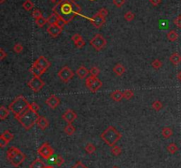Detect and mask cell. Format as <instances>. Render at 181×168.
<instances>
[{
    "mask_svg": "<svg viewBox=\"0 0 181 168\" xmlns=\"http://www.w3.org/2000/svg\"><path fill=\"white\" fill-rule=\"evenodd\" d=\"M81 11V6L74 0H59L52 9L53 13L57 14L65 24H68L76 15L80 14Z\"/></svg>",
    "mask_w": 181,
    "mask_h": 168,
    "instance_id": "6da1fadb",
    "label": "cell"
},
{
    "mask_svg": "<svg viewBox=\"0 0 181 168\" xmlns=\"http://www.w3.org/2000/svg\"><path fill=\"white\" fill-rule=\"evenodd\" d=\"M39 117L40 115L38 114V112L34 111L31 108H28L27 111H25L22 114H20L16 119L26 130H29L36 124Z\"/></svg>",
    "mask_w": 181,
    "mask_h": 168,
    "instance_id": "7a4b0ae2",
    "label": "cell"
},
{
    "mask_svg": "<svg viewBox=\"0 0 181 168\" xmlns=\"http://www.w3.org/2000/svg\"><path fill=\"white\" fill-rule=\"evenodd\" d=\"M30 106V103L27 100L24 96L19 95L16 97L13 102L9 105V109L10 111L13 113L15 118L19 117L20 114L27 111Z\"/></svg>",
    "mask_w": 181,
    "mask_h": 168,
    "instance_id": "3957f363",
    "label": "cell"
},
{
    "mask_svg": "<svg viewBox=\"0 0 181 168\" xmlns=\"http://www.w3.org/2000/svg\"><path fill=\"white\" fill-rule=\"evenodd\" d=\"M121 137H122L121 133L117 130V129L114 128L113 126L108 127L106 130L101 134V138L103 139V141L111 147L114 146L118 143L121 139Z\"/></svg>",
    "mask_w": 181,
    "mask_h": 168,
    "instance_id": "277c9868",
    "label": "cell"
},
{
    "mask_svg": "<svg viewBox=\"0 0 181 168\" xmlns=\"http://www.w3.org/2000/svg\"><path fill=\"white\" fill-rule=\"evenodd\" d=\"M86 86L90 92L95 94L103 86V82L97 77L90 76L86 78Z\"/></svg>",
    "mask_w": 181,
    "mask_h": 168,
    "instance_id": "5b68a950",
    "label": "cell"
},
{
    "mask_svg": "<svg viewBox=\"0 0 181 168\" xmlns=\"http://www.w3.org/2000/svg\"><path fill=\"white\" fill-rule=\"evenodd\" d=\"M90 45L92 47H94V49L97 51H100L103 49H104L107 45V41L105 38L103 37L100 34H97L94 36L92 40H90L89 42Z\"/></svg>",
    "mask_w": 181,
    "mask_h": 168,
    "instance_id": "8992f818",
    "label": "cell"
},
{
    "mask_svg": "<svg viewBox=\"0 0 181 168\" xmlns=\"http://www.w3.org/2000/svg\"><path fill=\"white\" fill-rule=\"evenodd\" d=\"M37 152L44 159H50L54 154V150L49 143H44L40 148H38Z\"/></svg>",
    "mask_w": 181,
    "mask_h": 168,
    "instance_id": "52a82bcc",
    "label": "cell"
},
{
    "mask_svg": "<svg viewBox=\"0 0 181 168\" xmlns=\"http://www.w3.org/2000/svg\"><path fill=\"white\" fill-rule=\"evenodd\" d=\"M44 85H45L44 81L42 80L40 78V77H34L27 82V86L31 88L32 91L35 92V93L40 92L44 88Z\"/></svg>",
    "mask_w": 181,
    "mask_h": 168,
    "instance_id": "ba28073f",
    "label": "cell"
},
{
    "mask_svg": "<svg viewBox=\"0 0 181 168\" xmlns=\"http://www.w3.org/2000/svg\"><path fill=\"white\" fill-rule=\"evenodd\" d=\"M57 76H58V78L61 79L62 82H64V83H68L69 81L74 78V71L71 69L69 68L68 66H65V67H63L58 71Z\"/></svg>",
    "mask_w": 181,
    "mask_h": 168,
    "instance_id": "9c48e42d",
    "label": "cell"
},
{
    "mask_svg": "<svg viewBox=\"0 0 181 168\" xmlns=\"http://www.w3.org/2000/svg\"><path fill=\"white\" fill-rule=\"evenodd\" d=\"M88 19L90 20L91 24L94 26L95 28H101L102 26L105 23V18L102 17L98 13L95 14L92 18H88Z\"/></svg>",
    "mask_w": 181,
    "mask_h": 168,
    "instance_id": "30bf717a",
    "label": "cell"
},
{
    "mask_svg": "<svg viewBox=\"0 0 181 168\" xmlns=\"http://www.w3.org/2000/svg\"><path fill=\"white\" fill-rule=\"evenodd\" d=\"M76 118H77V114L72 109H67L65 112L62 115L63 120L65 121L68 124H72L75 120H76Z\"/></svg>",
    "mask_w": 181,
    "mask_h": 168,
    "instance_id": "8fae6325",
    "label": "cell"
},
{
    "mask_svg": "<svg viewBox=\"0 0 181 168\" xmlns=\"http://www.w3.org/2000/svg\"><path fill=\"white\" fill-rule=\"evenodd\" d=\"M45 103H46V105L49 106L50 108L55 109V108H57V106H59V104H60V99L57 96L53 94V95H50V97L45 100Z\"/></svg>",
    "mask_w": 181,
    "mask_h": 168,
    "instance_id": "7c38bea8",
    "label": "cell"
},
{
    "mask_svg": "<svg viewBox=\"0 0 181 168\" xmlns=\"http://www.w3.org/2000/svg\"><path fill=\"white\" fill-rule=\"evenodd\" d=\"M26 158V155L21 151V150H19V153L17 154V155L15 156L14 158H13V159L11 160V164L13 165L14 167H19V166L24 162Z\"/></svg>",
    "mask_w": 181,
    "mask_h": 168,
    "instance_id": "4fadbf2b",
    "label": "cell"
},
{
    "mask_svg": "<svg viewBox=\"0 0 181 168\" xmlns=\"http://www.w3.org/2000/svg\"><path fill=\"white\" fill-rule=\"evenodd\" d=\"M47 33L50 34L51 37L56 38L62 33V27H60L59 26L57 25L49 26V27L47 28Z\"/></svg>",
    "mask_w": 181,
    "mask_h": 168,
    "instance_id": "5bb4252c",
    "label": "cell"
},
{
    "mask_svg": "<svg viewBox=\"0 0 181 168\" xmlns=\"http://www.w3.org/2000/svg\"><path fill=\"white\" fill-rule=\"evenodd\" d=\"M29 71L33 74L34 77H41L42 75H44L46 72L44 69L42 68V67H40L36 62L31 65V67L29 69Z\"/></svg>",
    "mask_w": 181,
    "mask_h": 168,
    "instance_id": "9a60e30c",
    "label": "cell"
},
{
    "mask_svg": "<svg viewBox=\"0 0 181 168\" xmlns=\"http://www.w3.org/2000/svg\"><path fill=\"white\" fill-rule=\"evenodd\" d=\"M36 62L37 63L40 67L44 69L45 71H47V70L50 67V62L43 56H40L36 60Z\"/></svg>",
    "mask_w": 181,
    "mask_h": 168,
    "instance_id": "2e32d148",
    "label": "cell"
},
{
    "mask_svg": "<svg viewBox=\"0 0 181 168\" xmlns=\"http://www.w3.org/2000/svg\"><path fill=\"white\" fill-rule=\"evenodd\" d=\"M49 124L50 123H49L48 119L46 118V117H44V116H40L37 120V122H36V125L42 130H45L49 127Z\"/></svg>",
    "mask_w": 181,
    "mask_h": 168,
    "instance_id": "e0dca14e",
    "label": "cell"
},
{
    "mask_svg": "<svg viewBox=\"0 0 181 168\" xmlns=\"http://www.w3.org/2000/svg\"><path fill=\"white\" fill-rule=\"evenodd\" d=\"M76 74L81 79H83L85 78H87V75L89 74V70H87L85 66H81L80 68L77 69Z\"/></svg>",
    "mask_w": 181,
    "mask_h": 168,
    "instance_id": "ac0fdd59",
    "label": "cell"
},
{
    "mask_svg": "<svg viewBox=\"0 0 181 168\" xmlns=\"http://www.w3.org/2000/svg\"><path fill=\"white\" fill-rule=\"evenodd\" d=\"M19 150L18 149L17 147H11V148H9L6 152L7 159H8L9 161H11L13 158L19 153Z\"/></svg>",
    "mask_w": 181,
    "mask_h": 168,
    "instance_id": "d6986e66",
    "label": "cell"
},
{
    "mask_svg": "<svg viewBox=\"0 0 181 168\" xmlns=\"http://www.w3.org/2000/svg\"><path fill=\"white\" fill-rule=\"evenodd\" d=\"M113 71H114V73L117 75V76L121 77V76L125 72V68L121 64V63H117V64L113 67Z\"/></svg>",
    "mask_w": 181,
    "mask_h": 168,
    "instance_id": "ffe728a7",
    "label": "cell"
},
{
    "mask_svg": "<svg viewBox=\"0 0 181 168\" xmlns=\"http://www.w3.org/2000/svg\"><path fill=\"white\" fill-rule=\"evenodd\" d=\"M170 61L173 65H179L181 62V56L179 53H173L170 56Z\"/></svg>",
    "mask_w": 181,
    "mask_h": 168,
    "instance_id": "44dd1931",
    "label": "cell"
},
{
    "mask_svg": "<svg viewBox=\"0 0 181 168\" xmlns=\"http://www.w3.org/2000/svg\"><path fill=\"white\" fill-rule=\"evenodd\" d=\"M111 98L114 101H120V100H122V99H124L123 92H121L119 90H116V91H114L111 94Z\"/></svg>",
    "mask_w": 181,
    "mask_h": 168,
    "instance_id": "7402d4cb",
    "label": "cell"
},
{
    "mask_svg": "<svg viewBox=\"0 0 181 168\" xmlns=\"http://www.w3.org/2000/svg\"><path fill=\"white\" fill-rule=\"evenodd\" d=\"M30 168H45V165H44V163L43 162L42 159H40V158H36V159H35L34 161L32 162L31 164H30Z\"/></svg>",
    "mask_w": 181,
    "mask_h": 168,
    "instance_id": "603a6c76",
    "label": "cell"
},
{
    "mask_svg": "<svg viewBox=\"0 0 181 168\" xmlns=\"http://www.w3.org/2000/svg\"><path fill=\"white\" fill-rule=\"evenodd\" d=\"M10 114V109H7L6 106H1L0 107V119L2 121L6 120Z\"/></svg>",
    "mask_w": 181,
    "mask_h": 168,
    "instance_id": "cb8c5ba5",
    "label": "cell"
},
{
    "mask_svg": "<svg viewBox=\"0 0 181 168\" xmlns=\"http://www.w3.org/2000/svg\"><path fill=\"white\" fill-rule=\"evenodd\" d=\"M162 135L164 138H170L173 135V131L170 127H164L162 130Z\"/></svg>",
    "mask_w": 181,
    "mask_h": 168,
    "instance_id": "d4e9b609",
    "label": "cell"
},
{
    "mask_svg": "<svg viewBox=\"0 0 181 168\" xmlns=\"http://www.w3.org/2000/svg\"><path fill=\"white\" fill-rule=\"evenodd\" d=\"M48 24L50 26L51 25H57V20H58V16L55 14V13H51L50 16L48 17Z\"/></svg>",
    "mask_w": 181,
    "mask_h": 168,
    "instance_id": "484cf974",
    "label": "cell"
},
{
    "mask_svg": "<svg viewBox=\"0 0 181 168\" xmlns=\"http://www.w3.org/2000/svg\"><path fill=\"white\" fill-rule=\"evenodd\" d=\"M64 131L67 136H73L75 133V128L72 124H67L65 127Z\"/></svg>",
    "mask_w": 181,
    "mask_h": 168,
    "instance_id": "4316f807",
    "label": "cell"
},
{
    "mask_svg": "<svg viewBox=\"0 0 181 168\" xmlns=\"http://www.w3.org/2000/svg\"><path fill=\"white\" fill-rule=\"evenodd\" d=\"M178 38H179V34L174 30H171V31H170L167 34V39L170 42H175V41L178 40Z\"/></svg>",
    "mask_w": 181,
    "mask_h": 168,
    "instance_id": "83f0119b",
    "label": "cell"
},
{
    "mask_svg": "<svg viewBox=\"0 0 181 168\" xmlns=\"http://www.w3.org/2000/svg\"><path fill=\"white\" fill-rule=\"evenodd\" d=\"M95 150H96V147L91 143H87L86 146H85V150H86V152H87V154H93L95 151Z\"/></svg>",
    "mask_w": 181,
    "mask_h": 168,
    "instance_id": "f1b7e54d",
    "label": "cell"
},
{
    "mask_svg": "<svg viewBox=\"0 0 181 168\" xmlns=\"http://www.w3.org/2000/svg\"><path fill=\"white\" fill-rule=\"evenodd\" d=\"M22 6L27 12H29V11L33 10V8H34V3L32 2L31 0H26L25 2L23 3Z\"/></svg>",
    "mask_w": 181,
    "mask_h": 168,
    "instance_id": "f546056e",
    "label": "cell"
},
{
    "mask_svg": "<svg viewBox=\"0 0 181 168\" xmlns=\"http://www.w3.org/2000/svg\"><path fill=\"white\" fill-rule=\"evenodd\" d=\"M167 150L170 154H175L178 150H179V147L177 146V144L174 143H171L167 146Z\"/></svg>",
    "mask_w": 181,
    "mask_h": 168,
    "instance_id": "4dcf8cb0",
    "label": "cell"
},
{
    "mask_svg": "<svg viewBox=\"0 0 181 168\" xmlns=\"http://www.w3.org/2000/svg\"><path fill=\"white\" fill-rule=\"evenodd\" d=\"M1 137H4L5 139H6L7 141H9V142H10V141H12V140L13 139V137H13V134H12V133H11L9 130L4 131V132L1 134Z\"/></svg>",
    "mask_w": 181,
    "mask_h": 168,
    "instance_id": "1f68e13d",
    "label": "cell"
},
{
    "mask_svg": "<svg viewBox=\"0 0 181 168\" xmlns=\"http://www.w3.org/2000/svg\"><path fill=\"white\" fill-rule=\"evenodd\" d=\"M36 25L39 26V27H43L45 26L46 23H48V20L47 19H45L44 18L43 16L42 17H40V18H38V19H36Z\"/></svg>",
    "mask_w": 181,
    "mask_h": 168,
    "instance_id": "d6a6232c",
    "label": "cell"
},
{
    "mask_svg": "<svg viewBox=\"0 0 181 168\" xmlns=\"http://www.w3.org/2000/svg\"><path fill=\"white\" fill-rule=\"evenodd\" d=\"M111 152H112V154L114 156H119L121 154V152H122V150H121V148H120L119 146L114 145V146H112V147L111 148Z\"/></svg>",
    "mask_w": 181,
    "mask_h": 168,
    "instance_id": "836d02e7",
    "label": "cell"
},
{
    "mask_svg": "<svg viewBox=\"0 0 181 168\" xmlns=\"http://www.w3.org/2000/svg\"><path fill=\"white\" fill-rule=\"evenodd\" d=\"M123 97L125 100H131L132 98L133 97V92L132 90H125L123 92Z\"/></svg>",
    "mask_w": 181,
    "mask_h": 168,
    "instance_id": "e575fe53",
    "label": "cell"
},
{
    "mask_svg": "<svg viewBox=\"0 0 181 168\" xmlns=\"http://www.w3.org/2000/svg\"><path fill=\"white\" fill-rule=\"evenodd\" d=\"M152 107H153V109L156 110V111H160L162 107V103L161 101H159V100H156V101L153 102Z\"/></svg>",
    "mask_w": 181,
    "mask_h": 168,
    "instance_id": "d590c367",
    "label": "cell"
},
{
    "mask_svg": "<svg viewBox=\"0 0 181 168\" xmlns=\"http://www.w3.org/2000/svg\"><path fill=\"white\" fill-rule=\"evenodd\" d=\"M64 162H65V159L63 158L60 155H57L56 158H55L54 165L57 166H62L63 164H64Z\"/></svg>",
    "mask_w": 181,
    "mask_h": 168,
    "instance_id": "8d00e7d4",
    "label": "cell"
},
{
    "mask_svg": "<svg viewBox=\"0 0 181 168\" xmlns=\"http://www.w3.org/2000/svg\"><path fill=\"white\" fill-rule=\"evenodd\" d=\"M134 17H135L134 13H133V12H131V11L125 13V15H124V18H125V19L126 21H132L133 19H134Z\"/></svg>",
    "mask_w": 181,
    "mask_h": 168,
    "instance_id": "74e56055",
    "label": "cell"
},
{
    "mask_svg": "<svg viewBox=\"0 0 181 168\" xmlns=\"http://www.w3.org/2000/svg\"><path fill=\"white\" fill-rule=\"evenodd\" d=\"M13 50L15 53L19 54V53H21V52H22V50H23V46H22L20 43H16L14 46H13Z\"/></svg>",
    "mask_w": 181,
    "mask_h": 168,
    "instance_id": "f35d334b",
    "label": "cell"
},
{
    "mask_svg": "<svg viewBox=\"0 0 181 168\" xmlns=\"http://www.w3.org/2000/svg\"><path fill=\"white\" fill-rule=\"evenodd\" d=\"M89 73L91 76L93 77H97L98 75L100 74V70L97 67H92V68L89 70Z\"/></svg>",
    "mask_w": 181,
    "mask_h": 168,
    "instance_id": "ab89813d",
    "label": "cell"
},
{
    "mask_svg": "<svg viewBox=\"0 0 181 168\" xmlns=\"http://www.w3.org/2000/svg\"><path fill=\"white\" fill-rule=\"evenodd\" d=\"M162 62L159 60V59H156V60H154L153 62H152V67L154 69H156V70H158V69H160L162 67Z\"/></svg>",
    "mask_w": 181,
    "mask_h": 168,
    "instance_id": "60d3db41",
    "label": "cell"
},
{
    "mask_svg": "<svg viewBox=\"0 0 181 168\" xmlns=\"http://www.w3.org/2000/svg\"><path fill=\"white\" fill-rule=\"evenodd\" d=\"M32 16H33V18L35 19H38V18H40V17H42L43 15H42V13H41V11L40 10H38V9H35L33 12H32Z\"/></svg>",
    "mask_w": 181,
    "mask_h": 168,
    "instance_id": "b9f144b4",
    "label": "cell"
},
{
    "mask_svg": "<svg viewBox=\"0 0 181 168\" xmlns=\"http://www.w3.org/2000/svg\"><path fill=\"white\" fill-rule=\"evenodd\" d=\"M125 3V0H113V4L117 7H119V8L123 6Z\"/></svg>",
    "mask_w": 181,
    "mask_h": 168,
    "instance_id": "7bdbcfd3",
    "label": "cell"
},
{
    "mask_svg": "<svg viewBox=\"0 0 181 168\" xmlns=\"http://www.w3.org/2000/svg\"><path fill=\"white\" fill-rule=\"evenodd\" d=\"M8 143H9V141H7L6 139H5L4 137L0 136V147L1 148H5L6 146H7Z\"/></svg>",
    "mask_w": 181,
    "mask_h": 168,
    "instance_id": "ee69618b",
    "label": "cell"
},
{
    "mask_svg": "<svg viewBox=\"0 0 181 168\" xmlns=\"http://www.w3.org/2000/svg\"><path fill=\"white\" fill-rule=\"evenodd\" d=\"M85 41L83 40V39H81V41H79V42H75L74 45L76 48H78V49H81V48H83L84 46H85Z\"/></svg>",
    "mask_w": 181,
    "mask_h": 168,
    "instance_id": "f6af8a7d",
    "label": "cell"
},
{
    "mask_svg": "<svg viewBox=\"0 0 181 168\" xmlns=\"http://www.w3.org/2000/svg\"><path fill=\"white\" fill-rule=\"evenodd\" d=\"M81 39H83L82 36H81V34H74L73 36H72V40H73V42H79V41H81Z\"/></svg>",
    "mask_w": 181,
    "mask_h": 168,
    "instance_id": "bcb514c9",
    "label": "cell"
},
{
    "mask_svg": "<svg viewBox=\"0 0 181 168\" xmlns=\"http://www.w3.org/2000/svg\"><path fill=\"white\" fill-rule=\"evenodd\" d=\"M174 24L175 26H177V27L181 28V15H179L177 18H175Z\"/></svg>",
    "mask_w": 181,
    "mask_h": 168,
    "instance_id": "7dc6e473",
    "label": "cell"
},
{
    "mask_svg": "<svg viewBox=\"0 0 181 168\" xmlns=\"http://www.w3.org/2000/svg\"><path fill=\"white\" fill-rule=\"evenodd\" d=\"M98 13L100 14L102 17H103V18H106L107 15H108V10H107L106 8H102L99 10V12Z\"/></svg>",
    "mask_w": 181,
    "mask_h": 168,
    "instance_id": "c3c4849f",
    "label": "cell"
},
{
    "mask_svg": "<svg viewBox=\"0 0 181 168\" xmlns=\"http://www.w3.org/2000/svg\"><path fill=\"white\" fill-rule=\"evenodd\" d=\"M29 108H31L33 109L34 111H36L38 112V110H39V106H38L37 103H36V102H33V103H30V106H29Z\"/></svg>",
    "mask_w": 181,
    "mask_h": 168,
    "instance_id": "681fc988",
    "label": "cell"
},
{
    "mask_svg": "<svg viewBox=\"0 0 181 168\" xmlns=\"http://www.w3.org/2000/svg\"><path fill=\"white\" fill-rule=\"evenodd\" d=\"M6 56H7V53L5 52L3 48H1L0 49V60H4L6 58Z\"/></svg>",
    "mask_w": 181,
    "mask_h": 168,
    "instance_id": "f907efd6",
    "label": "cell"
},
{
    "mask_svg": "<svg viewBox=\"0 0 181 168\" xmlns=\"http://www.w3.org/2000/svg\"><path fill=\"white\" fill-rule=\"evenodd\" d=\"M72 168H87V167L86 166H84L81 161H78Z\"/></svg>",
    "mask_w": 181,
    "mask_h": 168,
    "instance_id": "816d5d0a",
    "label": "cell"
},
{
    "mask_svg": "<svg viewBox=\"0 0 181 168\" xmlns=\"http://www.w3.org/2000/svg\"><path fill=\"white\" fill-rule=\"evenodd\" d=\"M161 1L162 0H149V2L151 3V5L153 6H157L161 4Z\"/></svg>",
    "mask_w": 181,
    "mask_h": 168,
    "instance_id": "f5cc1de1",
    "label": "cell"
},
{
    "mask_svg": "<svg viewBox=\"0 0 181 168\" xmlns=\"http://www.w3.org/2000/svg\"><path fill=\"white\" fill-rule=\"evenodd\" d=\"M177 78H178V79L181 82V70L177 74Z\"/></svg>",
    "mask_w": 181,
    "mask_h": 168,
    "instance_id": "db71d44e",
    "label": "cell"
},
{
    "mask_svg": "<svg viewBox=\"0 0 181 168\" xmlns=\"http://www.w3.org/2000/svg\"><path fill=\"white\" fill-rule=\"evenodd\" d=\"M50 2H52V3H57V1H58V0H50Z\"/></svg>",
    "mask_w": 181,
    "mask_h": 168,
    "instance_id": "11a10c76",
    "label": "cell"
},
{
    "mask_svg": "<svg viewBox=\"0 0 181 168\" xmlns=\"http://www.w3.org/2000/svg\"><path fill=\"white\" fill-rule=\"evenodd\" d=\"M6 0H0V4H3Z\"/></svg>",
    "mask_w": 181,
    "mask_h": 168,
    "instance_id": "9f6ffc18",
    "label": "cell"
},
{
    "mask_svg": "<svg viewBox=\"0 0 181 168\" xmlns=\"http://www.w3.org/2000/svg\"><path fill=\"white\" fill-rule=\"evenodd\" d=\"M45 168H54V167H53V166H46Z\"/></svg>",
    "mask_w": 181,
    "mask_h": 168,
    "instance_id": "6f0895ef",
    "label": "cell"
},
{
    "mask_svg": "<svg viewBox=\"0 0 181 168\" xmlns=\"http://www.w3.org/2000/svg\"><path fill=\"white\" fill-rule=\"evenodd\" d=\"M90 1H95V0H90Z\"/></svg>",
    "mask_w": 181,
    "mask_h": 168,
    "instance_id": "680465c9",
    "label": "cell"
},
{
    "mask_svg": "<svg viewBox=\"0 0 181 168\" xmlns=\"http://www.w3.org/2000/svg\"><path fill=\"white\" fill-rule=\"evenodd\" d=\"M113 168H118V167H116V166H115V167H113Z\"/></svg>",
    "mask_w": 181,
    "mask_h": 168,
    "instance_id": "91938a15",
    "label": "cell"
}]
</instances>
